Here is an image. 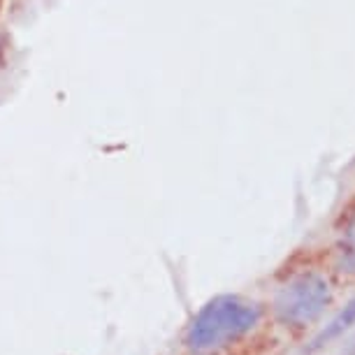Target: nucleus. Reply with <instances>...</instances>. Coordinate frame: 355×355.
Returning <instances> with one entry per match:
<instances>
[{"instance_id":"3","label":"nucleus","mask_w":355,"mask_h":355,"mask_svg":"<svg viewBox=\"0 0 355 355\" xmlns=\"http://www.w3.org/2000/svg\"><path fill=\"white\" fill-rule=\"evenodd\" d=\"M353 325H355V297L337 313V316L330 320V323L323 327V330H320L318 337L311 341V351H316V348L325 346L327 341L341 337V334H344L348 327H353Z\"/></svg>"},{"instance_id":"1","label":"nucleus","mask_w":355,"mask_h":355,"mask_svg":"<svg viewBox=\"0 0 355 355\" xmlns=\"http://www.w3.org/2000/svg\"><path fill=\"white\" fill-rule=\"evenodd\" d=\"M260 320V306L237 295H220L207 302L186 330V346L193 351H216L249 334Z\"/></svg>"},{"instance_id":"5","label":"nucleus","mask_w":355,"mask_h":355,"mask_svg":"<svg viewBox=\"0 0 355 355\" xmlns=\"http://www.w3.org/2000/svg\"><path fill=\"white\" fill-rule=\"evenodd\" d=\"M344 355H355V337L351 339V344L346 346V351H344Z\"/></svg>"},{"instance_id":"2","label":"nucleus","mask_w":355,"mask_h":355,"mask_svg":"<svg viewBox=\"0 0 355 355\" xmlns=\"http://www.w3.org/2000/svg\"><path fill=\"white\" fill-rule=\"evenodd\" d=\"M330 284L318 272H304L279 288L274 297V313L281 323L304 327L313 323L330 304Z\"/></svg>"},{"instance_id":"4","label":"nucleus","mask_w":355,"mask_h":355,"mask_svg":"<svg viewBox=\"0 0 355 355\" xmlns=\"http://www.w3.org/2000/svg\"><path fill=\"white\" fill-rule=\"evenodd\" d=\"M337 267L339 272L355 274V214L348 220V225L341 232L339 246H337Z\"/></svg>"}]
</instances>
